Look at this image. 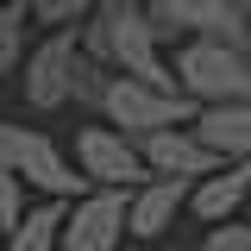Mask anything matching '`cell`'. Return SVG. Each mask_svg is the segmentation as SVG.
<instances>
[{
    "instance_id": "9a60e30c",
    "label": "cell",
    "mask_w": 251,
    "mask_h": 251,
    "mask_svg": "<svg viewBox=\"0 0 251 251\" xmlns=\"http://www.w3.org/2000/svg\"><path fill=\"white\" fill-rule=\"evenodd\" d=\"M107 88H113V69H107V63H94L88 50H82V63H75V107L100 113V107H107Z\"/></svg>"
},
{
    "instance_id": "3957f363",
    "label": "cell",
    "mask_w": 251,
    "mask_h": 251,
    "mask_svg": "<svg viewBox=\"0 0 251 251\" xmlns=\"http://www.w3.org/2000/svg\"><path fill=\"white\" fill-rule=\"evenodd\" d=\"M195 100L176 88H151V82H138V75H113V88H107V107H100V120L120 126L126 138H151V132H170V126H195Z\"/></svg>"
},
{
    "instance_id": "30bf717a",
    "label": "cell",
    "mask_w": 251,
    "mask_h": 251,
    "mask_svg": "<svg viewBox=\"0 0 251 251\" xmlns=\"http://www.w3.org/2000/svg\"><path fill=\"white\" fill-rule=\"evenodd\" d=\"M245 201H251V163H226L220 176H201L195 182L188 214L201 220V226H226V220H239Z\"/></svg>"
},
{
    "instance_id": "ba28073f",
    "label": "cell",
    "mask_w": 251,
    "mask_h": 251,
    "mask_svg": "<svg viewBox=\"0 0 251 251\" xmlns=\"http://www.w3.org/2000/svg\"><path fill=\"white\" fill-rule=\"evenodd\" d=\"M138 151L151 163V176H188V182H201V176H220V170H226V157H220L195 126L151 132V138H138Z\"/></svg>"
},
{
    "instance_id": "7a4b0ae2",
    "label": "cell",
    "mask_w": 251,
    "mask_h": 251,
    "mask_svg": "<svg viewBox=\"0 0 251 251\" xmlns=\"http://www.w3.org/2000/svg\"><path fill=\"white\" fill-rule=\"evenodd\" d=\"M176 88L195 100V107H232V100H251V50L239 44H220V38H182L176 44Z\"/></svg>"
},
{
    "instance_id": "d6986e66",
    "label": "cell",
    "mask_w": 251,
    "mask_h": 251,
    "mask_svg": "<svg viewBox=\"0 0 251 251\" xmlns=\"http://www.w3.org/2000/svg\"><path fill=\"white\" fill-rule=\"evenodd\" d=\"M0 251H6V232H0Z\"/></svg>"
},
{
    "instance_id": "52a82bcc",
    "label": "cell",
    "mask_w": 251,
    "mask_h": 251,
    "mask_svg": "<svg viewBox=\"0 0 251 251\" xmlns=\"http://www.w3.org/2000/svg\"><path fill=\"white\" fill-rule=\"evenodd\" d=\"M126 207H132V188H88L82 201H69L63 251H120V239H132Z\"/></svg>"
},
{
    "instance_id": "277c9868",
    "label": "cell",
    "mask_w": 251,
    "mask_h": 251,
    "mask_svg": "<svg viewBox=\"0 0 251 251\" xmlns=\"http://www.w3.org/2000/svg\"><path fill=\"white\" fill-rule=\"evenodd\" d=\"M145 6H151L163 44H182V38H220V44L251 50V0H145Z\"/></svg>"
},
{
    "instance_id": "ac0fdd59",
    "label": "cell",
    "mask_w": 251,
    "mask_h": 251,
    "mask_svg": "<svg viewBox=\"0 0 251 251\" xmlns=\"http://www.w3.org/2000/svg\"><path fill=\"white\" fill-rule=\"evenodd\" d=\"M6 6H13V0H0V13H6Z\"/></svg>"
},
{
    "instance_id": "8992f818",
    "label": "cell",
    "mask_w": 251,
    "mask_h": 251,
    "mask_svg": "<svg viewBox=\"0 0 251 251\" xmlns=\"http://www.w3.org/2000/svg\"><path fill=\"white\" fill-rule=\"evenodd\" d=\"M75 170L88 176L94 188H138L151 182V163H145V151H138V138H126L120 126H75Z\"/></svg>"
},
{
    "instance_id": "6da1fadb",
    "label": "cell",
    "mask_w": 251,
    "mask_h": 251,
    "mask_svg": "<svg viewBox=\"0 0 251 251\" xmlns=\"http://www.w3.org/2000/svg\"><path fill=\"white\" fill-rule=\"evenodd\" d=\"M82 50L94 63H107L113 75H138L151 88H176V69L163 57V31H157L145 0H100V13L82 25Z\"/></svg>"
},
{
    "instance_id": "e0dca14e",
    "label": "cell",
    "mask_w": 251,
    "mask_h": 251,
    "mask_svg": "<svg viewBox=\"0 0 251 251\" xmlns=\"http://www.w3.org/2000/svg\"><path fill=\"white\" fill-rule=\"evenodd\" d=\"M201 251H251V226L245 220H226V226H207Z\"/></svg>"
},
{
    "instance_id": "5bb4252c",
    "label": "cell",
    "mask_w": 251,
    "mask_h": 251,
    "mask_svg": "<svg viewBox=\"0 0 251 251\" xmlns=\"http://www.w3.org/2000/svg\"><path fill=\"white\" fill-rule=\"evenodd\" d=\"M31 6V25L38 31H82L100 13V0H25Z\"/></svg>"
},
{
    "instance_id": "9c48e42d",
    "label": "cell",
    "mask_w": 251,
    "mask_h": 251,
    "mask_svg": "<svg viewBox=\"0 0 251 251\" xmlns=\"http://www.w3.org/2000/svg\"><path fill=\"white\" fill-rule=\"evenodd\" d=\"M188 195H195V182L188 176H151V182L132 188V207H126V232L132 239H163L170 226H176V214H188Z\"/></svg>"
},
{
    "instance_id": "8fae6325",
    "label": "cell",
    "mask_w": 251,
    "mask_h": 251,
    "mask_svg": "<svg viewBox=\"0 0 251 251\" xmlns=\"http://www.w3.org/2000/svg\"><path fill=\"white\" fill-rule=\"evenodd\" d=\"M195 132L214 145L226 163H251V100H232V107H201L195 113Z\"/></svg>"
},
{
    "instance_id": "2e32d148",
    "label": "cell",
    "mask_w": 251,
    "mask_h": 251,
    "mask_svg": "<svg viewBox=\"0 0 251 251\" xmlns=\"http://www.w3.org/2000/svg\"><path fill=\"white\" fill-rule=\"evenodd\" d=\"M25 214H31V201H25V176H19L13 163H0V232H13Z\"/></svg>"
},
{
    "instance_id": "4fadbf2b",
    "label": "cell",
    "mask_w": 251,
    "mask_h": 251,
    "mask_svg": "<svg viewBox=\"0 0 251 251\" xmlns=\"http://www.w3.org/2000/svg\"><path fill=\"white\" fill-rule=\"evenodd\" d=\"M31 31H38V25H31V6H25V0H13V6L0 13V75H19V69H25L31 44H38Z\"/></svg>"
},
{
    "instance_id": "5b68a950",
    "label": "cell",
    "mask_w": 251,
    "mask_h": 251,
    "mask_svg": "<svg viewBox=\"0 0 251 251\" xmlns=\"http://www.w3.org/2000/svg\"><path fill=\"white\" fill-rule=\"evenodd\" d=\"M75 63H82V31H38L19 69V94L31 113H63L75 100Z\"/></svg>"
},
{
    "instance_id": "7c38bea8",
    "label": "cell",
    "mask_w": 251,
    "mask_h": 251,
    "mask_svg": "<svg viewBox=\"0 0 251 251\" xmlns=\"http://www.w3.org/2000/svg\"><path fill=\"white\" fill-rule=\"evenodd\" d=\"M63 220L69 201H31V214L6 232V251H63Z\"/></svg>"
}]
</instances>
